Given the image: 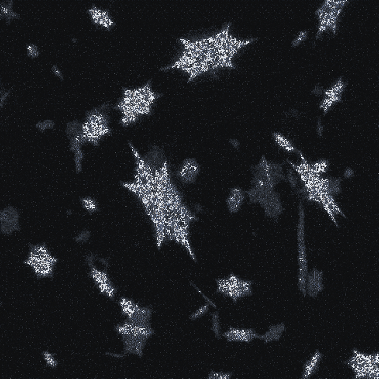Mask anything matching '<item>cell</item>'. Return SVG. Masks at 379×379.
<instances>
[{"instance_id":"obj_1","label":"cell","mask_w":379,"mask_h":379,"mask_svg":"<svg viewBox=\"0 0 379 379\" xmlns=\"http://www.w3.org/2000/svg\"><path fill=\"white\" fill-rule=\"evenodd\" d=\"M146 179L142 184L122 182V187L140 200L153 224L158 249L166 240L175 241L194 256L189 241V227L198 218L183 202L181 194L172 181L164 151L153 146L144 157Z\"/></svg>"},{"instance_id":"obj_2","label":"cell","mask_w":379,"mask_h":379,"mask_svg":"<svg viewBox=\"0 0 379 379\" xmlns=\"http://www.w3.org/2000/svg\"><path fill=\"white\" fill-rule=\"evenodd\" d=\"M150 81L138 88L123 87V97L114 108L122 112L121 123L123 126L136 122L141 115L151 113L152 104L161 97L162 94L152 90Z\"/></svg>"},{"instance_id":"obj_3","label":"cell","mask_w":379,"mask_h":379,"mask_svg":"<svg viewBox=\"0 0 379 379\" xmlns=\"http://www.w3.org/2000/svg\"><path fill=\"white\" fill-rule=\"evenodd\" d=\"M116 332L122 336L124 352L119 357L127 355H137L142 357L147 340L154 333L151 326H142L125 322L115 327Z\"/></svg>"},{"instance_id":"obj_4","label":"cell","mask_w":379,"mask_h":379,"mask_svg":"<svg viewBox=\"0 0 379 379\" xmlns=\"http://www.w3.org/2000/svg\"><path fill=\"white\" fill-rule=\"evenodd\" d=\"M108 105L103 104L87 112L86 120L82 122V132L85 141L97 146L101 138L111 133L109 117L107 114Z\"/></svg>"},{"instance_id":"obj_5","label":"cell","mask_w":379,"mask_h":379,"mask_svg":"<svg viewBox=\"0 0 379 379\" xmlns=\"http://www.w3.org/2000/svg\"><path fill=\"white\" fill-rule=\"evenodd\" d=\"M252 185L257 188L274 191L276 185L281 180H286L283 173L282 164L268 161L265 156H262L257 165L252 167Z\"/></svg>"},{"instance_id":"obj_6","label":"cell","mask_w":379,"mask_h":379,"mask_svg":"<svg viewBox=\"0 0 379 379\" xmlns=\"http://www.w3.org/2000/svg\"><path fill=\"white\" fill-rule=\"evenodd\" d=\"M57 262L45 244H39L30 245L29 256L24 263L32 268L38 278H52Z\"/></svg>"},{"instance_id":"obj_7","label":"cell","mask_w":379,"mask_h":379,"mask_svg":"<svg viewBox=\"0 0 379 379\" xmlns=\"http://www.w3.org/2000/svg\"><path fill=\"white\" fill-rule=\"evenodd\" d=\"M353 356L345 361L355 373V378H374L379 377V355L375 353L367 355L359 352L356 349L352 350Z\"/></svg>"},{"instance_id":"obj_8","label":"cell","mask_w":379,"mask_h":379,"mask_svg":"<svg viewBox=\"0 0 379 379\" xmlns=\"http://www.w3.org/2000/svg\"><path fill=\"white\" fill-rule=\"evenodd\" d=\"M246 193L250 203L259 204L263 207L265 214L268 218H273L277 221L279 216L284 211L280 194L276 191L252 187Z\"/></svg>"},{"instance_id":"obj_9","label":"cell","mask_w":379,"mask_h":379,"mask_svg":"<svg viewBox=\"0 0 379 379\" xmlns=\"http://www.w3.org/2000/svg\"><path fill=\"white\" fill-rule=\"evenodd\" d=\"M298 241V287L300 292L306 297V280L308 273V259L305 244V213L304 205L300 202L299 206V221L297 225Z\"/></svg>"},{"instance_id":"obj_10","label":"cell","mask_w":379,"mask_h":379,"mask_svg":"<svg viewBox=\"0 0 379 379\" xmlns=\"http://www.w3.org/2000/svg\"><path fill=\"white\" fill-rule=\"evenodd\" d=\"M216 282L218 285L217 292L231 297L234 302L252 294V281L241 280L234 274H230L227 278L218 279Z\"/></svg>"},{"instance_id":"obj_11","label":"cell","mask_w":379,"mask_h":379,"mask_svg":"<svg viewBox=\"0 0 379 379\" xmlns=\"http://www.w3.org/2000/svg\"><path fill=\"white\" fill-rule=\"evenodd\" d=\"M119 305L122 314L127 317L126 322L135 325L149 326L153 310L149 307H141L133 300L122 297Z\"/></svg>"},{"instance_id":"obj_12","label":"cell","mask_w":379,"mask_h":379,"mask_svg":"<svg viewBox=\"0 0 379 379\" xmlns=\"http://www.w3.org/2000/svg\"><path fill=\"white\" fill-rule=\"evenodd\" d=\"M93 258L94 256H90L87 259L90 266V277H92L101 294L109 297L110 299H113L116 292V288L112 284L107 272L101 271L94 266L93 263Z\"/></svg>"},{"instance_id":"obj_13","label":"cell","mask_w":379,"mask_h":379,"mask_svg":"<svg viewBox=\"0 0 379 379\" xmlns=\"http://www.w3.org/2000/svg\"><path fill=\"white\" fill-rule=\"evenodd\" d=\"M1 232L5 235H11L13 232L20 230L19 226V212L12 206L4 208L0 213Z\"/></svg>"},{"instance_id":"obj_14","label":"cell","mask_w":379,"mask_h":379,"mask_svg":"<svg viewBox=\"0 0 379 379\" xmlns=\"http://www.w3.org/2000/svg\"><path fill=\"white\" fill-rule=\"evenodd\" d=\"M199 172L200 165L197 160L194 158H187L180 165L177 176L184 184H193Z\"/></svg>"},{"instance_id":"obj_15","label":"cell","mask_w":379,"mask_h":379,"mask_svg":"<svg viewBox=\"0 0 379 379\" xmlns=\"http://www.w3.org/2000/svg\"><path fill=\"white\" fill-rule=\"evenodd\" d=\"M68 139H70V149L73 153L77 149H81L85 141L84 135L82 132V122L78 120L69 122L66 128Z\"/></svg>"},{"instance_id":"obj_16","label":"cell","mask_w":379,"mask_h":379,"mask_svg":"<svg viewBox=\"0 0 379 379\" xmlns=\"http://www.w3.org/2000/svg\"><path fill=\"white\" fill-rule=\"evenodd\" d=\"M324 289L323 273L314 268L307 276L306 280V295L316 298Z\"/></svg>"},{"instance_id":"obj_17","label":"cell","mask_w":379,"mask_h":379,"mask_svg":"<svg viewBox=\"0 0 379 379\" xmlns=\"http://www.w3.org/2000/svg\"><path fill=\"white\" fill-rule=\"evenodd\" d=\"M229 342H241L250 343L254 339L259 338L256 331L251 329H236L229 328L227 332L222 334Z\"/></svg>"},{"instance_id":"obj_18","label":"cell","mask_w":379,"mask_h":379,"mask_svg":"<svg viewBox=\"0 0 379 379\" xmlns=\"http://www.w3.org/2000/svg\"><path fill=\"white\" fill-rule=\"evenodd\" d=\"M87 12L91 15L94 23L97 25H102L107 29H110V27L115 25V22L110 16L108 10L101 9L93 4L92 7L87 10Z\"/></svg>"},{"instance_id":"obj_19","label":"cell","mask_w":379,"mask_h":379,"mask_svg":"<svg viewBox=\"0 0 379 379\" xmlns=\"http://www.w3.org/2000/svg\"><path fill=\"white\" fill-rule=\"evenodd\" d=\"M246 192L239 187L231 189L230 194L227 198V206L231 214H235L239 211L244 201Z\"/></svg>"},{"instance_id":"obj_20","label":"cell","mask_w":379,"mask_h":379,"mask_svg":"<svg viewBox=\"0 0 379 379\" xmlns=\"http://www.w3.org/2000/svg\"><path fill=\"white\" fill-rule=\"evenodd\" d=\"M322 354L318 350H316L314 356L311 359L306 362L304 365V371H303L301 379H308L316 373L319 367L320 362L322 360Z\"/></svg>"},{"instance_id":"obj_21","label":"cell","mask_w":379,"mask_h":379,"mask_svg":"<svg viewBox=\"0 0 379 379\" xmlns=\"http://www.w3.org/2000/svg\"><path fill=\"white\" fill-rule=\"evenodd\" d=\"M285 331V325L284 323L278 324V325H270L269 330L265 334L259 336V339L263 340L265 343H269L271 342H277L282 336Z\"/></svg>"},{"instance_id":"obj_22","label":"cell","mask_w":379,"mask_h":379,"mask_svg":"<svg viewBox=\"0 0 379 379\" xmlns=\"http://www.w3.org/2000/svg\"><path fill=\"white\" fill-rule=\"evenodd\" d=\"M12 0L9 1H2L0 3V16L1 18H5L9 22L11 19L15 18H20V15L18 13L13 11Z\"/></svg>"},{"instance_id":"obj_23","label":"cell","mask_w":379,"mask_h":379,"mask_svg":"<svg viewBox=\"0 0 379 379\" xmlns=\"http://www.w3.org/2000/svg\"><path fill=\"white\" fill-rule=\"evenodd\" d=\"M273 138H274V140H275L276 143H277L280 147L283 148V149H284V150H286V151L289 152V153H291V152L299 153L298 150L296 149L295 146H293V144L291 143L287 138H285L284 135H281V134L279 133V132H274V133L273 134Z\"/></svg>"},{"instance_id":"obj_24","label":"cell","mask_w":379,"mask_h":379,"mask_svg":"<svg viewBox=\"0 0 379 379\" xmlns=\"http://www.w3.org/2000/svg\"><path fill=\"white\" fill-rule=\"evenodd\" d=\"M345 85L342 81V77H340L338 81L332 86L331 88L325 90V97H340L342 98V92L345 90Z\"/></svg>"},{"instance_id":"obj_25","label":"cell","mask_w":379,"mask_h":379,"mask_svg":"<svg viewBox=\"0 0 379 379\" xmlns=\"http://www.w3.org/2000/svg\"><path fill=\"white\" fill-rule=\"evenodd\" d=\"M342 101V98H340V97H325L323 101L321 103V104H320V108L323 109L324 112H325V114H326L328 111H329V108L332 106V104L338 102V101Z\"/></svg>"},{"instance_id":"obj_26","label":"cell","mask_w":379,"mask_h":379,"mask_svg":"<svg viewBox=\"0 0 379 379\" xmlns=\"http://www.w3.org/2000/svg\"><path fill=\"white\" fill-rule=\"evenodd\" d=\"M74 163H75L76 171L77 173H79L82 170V163L83 158H84V152L82 149H78L74 152Z\"/></svg>"},{"instance_id":"obj_27","label":"cell","mask_w":379,"mask_h":379,"mask_svg":"<svg viewBox=\"0 0 379 379\" xmlns=\"http://www.w3.org/2000/svg\"><path fill=\"white\" fill-rule=\"evenodd\" d=\"M311 166L313 171L317 174L321 175V173H325L327 171L328 167H329V163L326 160H321V161L317 162L315 164H311Z\"/></svg>"},{"instance_id":"obj_28","label":"cell","mask_w":379,"mask_h":379,"mask_svg":"<svg viewBox=\"0 0 379 379\" xmlns=\"http://www.w3.org/2000/svg\"><path fill=\"white\" fill-rule=\"evenodd\" d=\"M84 208L88 211L89 213H94L97 210V205L96 201L90 198H84L81 199Z\"/></svg>"},{"instance_id":"obj_29","label":"cell","mask_w":379,"mask_h":379,"mask_svg":"<svg viewBox=\"0 0 379 379\" xmlns=\"http://www.w3.org/2000/svg\"><path fill=\"white\" fill-rule=\"evenodd\" d=\"M42 355H43L45 361L49 365V367H52V368H56L57 367V361H56L54 356L52 353L48 352V351H45V352H42Z\"/></svg>"},{"instance_id":"obj_30","label":"cell","mask_w":379,"mask_h":379,"mask_svg":"<svg viewBox=\"0 0 379 379\" xmlns=\"http://www.w3.org/2000/svg\"><path fill=\"white\" fill-rule=\"evenodd\" d=\"M212 322V328L214 334L217 338H219L221 336V332H220L219 317H218V312H214L213 314Z\"/></svg>"},{"instance_id":"obj_31","label":"cell","mask_w":379,"mask_h":379,"mask_svg":"<svg viewBox=\"0 0 379 379\" xmlns=\"http://www.w3.org/2000/svg\"><path fill=\"white\" fill-rule=\"evenodd\" d=\"M26 50H27L28 56L32 58L37 57L40 53V49L38 48L37 45L33 43L29 44L26 46Z\"/></svg>"},{"instance_id":"obj_32","label":"cell","mask_w":379,"mask_h":379,"mask_svg":"<svg viewBox=\"0 0 379 379\" xmlns=\"http://www.w3.org/2000/svg\"><path fill=\"white\" fill-rule=\"evenodd\" d=\"M36 128L38 129H40V131H45V130L49 129V128H52L55 126V122L50 119H47V120L40 121V122L36 123Z\"/></svg>"},{"instance_id":"obj_33","label":"cell","mask_w":379,"mask_h":379,"mask_svg":"<svg viewBox=\"0 0 379 379\" xmlns=\"http://www.w3.org/2000/svg\"><path fill=\"white\" fill-rule=\"evenodd\" d=\"M208 311V304H205V305L201 307L199 309L197 310V311H196L193 314V315H191V316L190 317V318H191V320L197 319V318H200V317H201L202 316V315H205V313H206Z\"/></svg>"},{"instance_id":"obj_34","label":"cell","mask_w":379,"mask_h":379,"mask_svg":"<svg viewBox=\"0 0 379 379\" xmlns=\"http://www.w3.org/2000/svg\"><path fill=\"white\" fill-rule=\"evenodd\" d=\"M232 374H225V373H217V372L211 371L208 376L209 379H229L232 377Z\"/></svg>"},{"instance_id":"obj_35","label":"cell","mask_w":379,"mask_h":379,"mask_svg":"<svg viewBox=\"0 0 379 379\" xmlns=\"http://www.w3.org/2000/svg\"><path fill=\"white\" fill-rule=\"evenodd\" d=\"M307 36H308V32H307V31H301V32L299 33L298 36L295 38V40H293V46H297V45H300L301 42L306 40Z\"/></svg>"},{"instance_id":"obj_36","label":"cell","mask_w":379,"mask_h":379,"mask_svg":"<svg viewBox=\"0 0 379 379\" xmlns=\"http://www.w3.org/2000/svg\"><path fill=\"white\" fill-rule=\"evenodd\" d=\"M287 180H289L290 184H291V187L293 188H295L297 185V179L294 173L291 170H288V174H287Z\"/></svg>"},{"instance_id":"obj_37","label":"cell","mask_w":379,"mask_h":379,"mask_svg":"<svg viewBox=\"0 0 379 379\" xmlns=\"http://www.w3.org/2000/svg\"><path fill=\"white\" fill-rule=\"evenodd\" d=\"M52 72H53V73H54V74H56V76H57V77H60V78H61V79H63V78H64V77H63V73H62L61 70H60V68H59V67H58L57 65H52Z\"/></svg>"},{"instance_id":"obj_38","label":"cell","mask_w":379,"mask_h":379,"mask_svg":"<svg viewBox=\"0 0 379 379\" xmlns=\"http://www.w3.org/2000/svg\"><path fill=\"white\" fill-rule=\"evenodd\" d=\"M10 92H11V90H8V91L7 90L4 91V90H2V91H1V106L3 107V105H4V99H5L6 97H8Z\"/></svg>"},{"instance_id":"obj_39","label":"cell","mask_w":379,"mask_h":379,"mask_svg":"<svg viewBox=\"0 0 379 379\" xmlns=\"http://www.w3.org/2000/svg\"><path fill=\"white\" fill-rule=\"evenodd\" d=\"M353 175V171H352V169H348L346 171H345V177H351V176Z\"/></svg>"},{"instance_id":"obj_40","label":"cell","mask_w":379,"mask_h":379,"mask_svg":"<svg viewBox=\"0 0 379 379\" xmlns=\"http://www.w3.org/2000/svg\"><path fill=\"white\" fill-rule=\"evenodd\" d=\"M322 124H321V122H318V133H319V135H322Z\"/></svg>"}]
</instances>
